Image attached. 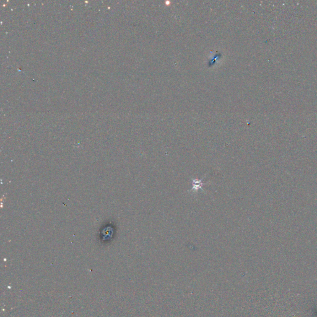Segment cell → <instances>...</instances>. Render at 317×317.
Returning <instances> with one entry per match:
<instances>
[{
    "mask_svg": "<svg viewBox=\"0 0 317 317\" xmlns=\"http://www.w3.org/2000/svg\"><path fill=\"white\" fill-rule=\"evenodd\" d=\"M203 179L201 180H198V179H193L192 181H193V188H191V191H198V190L200 189H201L203 190V188H202V186H203V185L206 184V183H203Z\"/></svg>",
    "mask_w": 317,
    "mask_h": 317,
    "instance_id": "1",
    "label": "cell"
}]
</instances>
